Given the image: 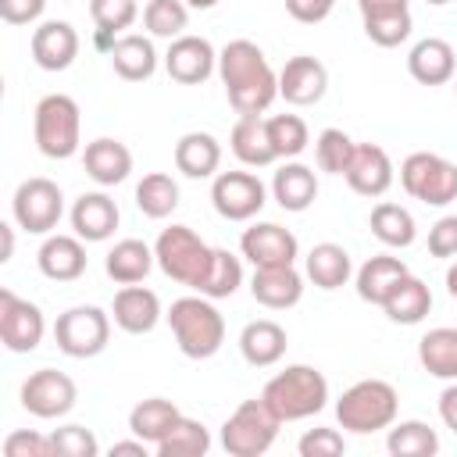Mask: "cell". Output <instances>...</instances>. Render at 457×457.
<instances>
[{"instance_id":"1","label":"cell","mask_w":457,"mask_h":457,"mask_svg":"<svg viewBox=\"0 0 457 457\" xmlns=\"http://www.w3.org/2000/svg\"><path fill=\"white\" fill-rule=\"evenodd\" d=\"M218 75L239 114H264L278 96V71L253 39H232L218 50Z\"/></svg>"},{"instance_id":"2","label":"cell","mask_w":457,"mask_h":457,"mask_svg":"<svg viewBox=\"0 0 457 457\" xmlns=\"http://www.w3.org/2000/svg\"><path fill=\"white\" fill-rule=\"evenodd\" d=\"M261 400L271 407V414L286 421H303L328 403V378L311 364H289L286 371L271 375L261 389Z\"/></svg>"},{"instance_id":"3","label":"cell","mask_w":457,"mask_h":457,"mask_svg":"<svg viewBox=\"0 0 457 457\" xmlns=\"http://www.w3.org/2000/svg\"><path fill=\"white\" fill-rule=\"evenodd\" d=\"M164 318L171 325V336H175L179 350L189 361H207L225 343V318L218 314L211 296H200V293L196 296H179L168 307Z\"/></svg>"},{"instance_id":"4","label":"cell","mask_w":457,"mask_h":457,"mask_svg":"<svg viewBox=\"0 0 457 457\" xmlns=\"http://www.w3.org/2000/svg\"><path fill=\"white\" fill-rule=\"evenodd\" d=\"M396 411H400V396L386 378H361L336 400V421L357 436L389 428L396 421Z\"/></svg>"},{"instance_id":"5","label":"cell","mask_w":457,"mask_h":457,"mask_svg":"<svg viewBox=\"0 0 457 457\" xmlns=\"http://www.w3.org/2000/svg\"><path fill=\"white\" fill-rule=\"evenodd\" d=\"M32 136L43 157L68 161L82 146V114L68 93H46L32 111Z\"/></svg>"},{"instance_id":"6","label":"cell","mask_w":457,"mask_h":457,"mask_svg":"<svg viewBox=\"0 0 457 457\" xmlns=\"http://www.w3.org/2000/svg\"><path fill=\"white\" fill-rule=\"evenodd\" d=\"M154 257H157V268H161L171 282L196 289L200 278H204L207 268H211L214 246H207L189 225H168V228L157 236V243H154Z\"/></svg>"},{"instance_id":"7","label":"cell","mask_w":457,"mask_h":457,"mask_svg":"<svg viewBox=\"0 0 457 457\" xmlns=\"http://www.w3.org/2000/svg\"><path fill=\"white\" fill-rule=\"evenodd\" d=\"M278 418L271 414V407L257 396V400H243L221 425V446L228 457H261L271 450L275 436H278Z\"/></svg>"},{"instance_id":"8","label":"cell","mask_w":457,"mask_h":457,"mask_svg":"<svg viewBox=\"0 0 457 457\" xmlns=\"http://www.w3.org/2000/svg\"><path fill=\"white\" fill-rule=\"evenodd\" d=\"M400 186L407 189V196L421 200L425 207H446L457 200V164L439 154L418 150V154L403 157Z\"/></svg>"},{"instance_id":"9","label":"cell","mask_w":457,"mask_h":457,"mask_svg":"<svg viewBox=\"0 0 457 457\" xmlns=\"http://www.w3.org/2000/svg\"><path fill=\"white\" fill-rule=\"evenodd\" d=\"M107 339H111V314L93 303L68 307L54 321V343L64 357H75V361L96 357L107 350Z\"/></svg>"},{"instance_id":"10","label":"cell","mask_w":457,"mask_h":457,"mask_svg":"<svg viewBox=\"0 0 457 457\" xmlns=\"http://www.w3.org/2000/svg\"><path fill=\"white\" fill-rule=\"evenodd\" d=\"M11 214H14V225L32 232V236H50L64 214V193L54 179H25L14 196H11Z\"/></svg>"},{"instance_id":"11","label":"cell","mask_w":457,"mask_h":457,"mask_svg":"<svg viewBox=\"0 0 457 457\" xmlns=\"http://www.w3.org/2000/svg\"><path fill=\"white\" fill-rule=\"evenodd\" d=\"M211 204L225 221H250L268 204V189L253 171H218L211 182Z\"/></svg>"},{"instance_id":"12","label":"cell","mask_w":457,"mask_h":457,"mask_svg":"<svg viewBox=\"0 0 457 457\" xmlns=\"http://www.w3.org/2000/svg\"><path fill=\"white\" fill-rule=\"evenodd\" d=\"M79 400V386L71 382V375L57 371V368H39L21 382V407L32 418L54 421L64 418Z\"/></svg>"},{"instance_id":"13","label":"cell","mask_w":457,"mask_h":457,"mask_svg":"<svg viewBox=\"0 0 457 457\" xmlns=\"http://www.w3.org/2000/svg\"><path fill=\"white\" fill-rule=\"evenodd\" d=\"M43 332H46L43 311L11 289H0V343L11 353H32L43 343Z\"/></svg>"},{"instance_id":"14","label":"cell","mask_w":457,"mask_h":457,"mask_svg":"<svg viewBox=\"0 0 457 457\" xmlns=\"http://www.w3.org/2000/svg\"><path fill=\"white\" fill-rule=\"evenodd\" d=\"M164 71L179 82V86H200L218 71V50L211 46V39L204 36H179L168 43L164 54Z\"/></svg>"},{"instance_id":"15","label":"cell","mask_w":457,"mask_h":457,"mask_svg":"<svg viewBox=\"0 0 457 457\" xmlns=\"http://www.w3.org/2000/svg\"><path fill=\"white\" fill-rule=\"evenodd\" d=\"M239 253L253 264V268H275V264H296L300 257V243L289 228L275 225V221H253L243 239H239Z\"/></svg>"},{"instance_id":"16","label":"cell","mask_w":457,"mask_h":457,"mask_svg":"<svg viewBox=\"0 0 457 457\" xmlns=\"http://www.w3.org/2000/svg\"><path fill=\"white\" fill-rule=\"evenodd\" d=\"M328 89V68L311 57V54H296L282 64L278 71V96L293 107H311L325 96Z\"/></svg>"},{"instance_id":"17","label":"cell","mask_w":457,"mask_h":457,"mask_svg":"<svg viewBox=\"0 0 457 457\" xmlns=\"http://www.w3.org/2000/svg\"><path fill=\"white\" fill-rule=\"evenodd\" d=\"M343 179H346V186L353 193L375 200V196H382L393 186V161H389V154L378 143H357L353 161L343 171Z\"/></svg>"},{"instance_id":"18","label":"cell","mask_w":457,"mask_h":457,"mask_svg":"<svg viewBox=\"0 0 457 457\" xmlns=\"http://www.w3.org/2000/svg\"><path fill=\"white\" fill-rule=\"evenodd\" d=\"M250 293L268 311H289L303 296V275L296 264H275V268H253Z\"/></svg>"},{"instance_id":"19","label":"cell","mask_w":457,"mask_h":457,"mask_svg":"<svg viewBox=\"0 0 457 457\" xmlns=\"http://www.w3.org/2000/svg\"><path fill=\"white\" fill-rule=\"evenodd\" d=\"M111 314H114V325H118L121 332H129V336H146V332H154L157 321H161V296H157L154 289L139 286V282H136V286H121V289L114 293Z\"/></svg>"},{"instance_id":"20","label":"cell","mask_w":457,"mask_h":457,"mask_svg":"<svg viewBox=\"0 0 457 457\" xmlns=\"http://www.w3.org/2000/svg\"><path fill=\"white\" fill-rule=\"evenodd\" d=\"M79 57V32L71 29V21H43L32 32V61L43 71H64L71 68Z\"/></svg>"},{"instance_id":"21","label":"cell","mask_w":457,"mask_h":457,"mask_svg":"<svg viewBox=\"0 0 457 457\" xmlns=\"http://www.w3.org/2000/svg\"><path fill=\"white\" fill-rule=\"evenodd\" d=\"M407 71L414 82L421 86H446L453 75H457V54L446 39L439 36H428V39H418L407 54Z\"/></svg>"},{"instance_id":"22","label":"cell","mask_w":457,"mask_h":457,"mask_svg":"<svg viewBox=\"0 0 457 457\" xmlns=\"http://www.w3.org/2000/svg\"><path fill=\"white\" fill-rule=\"evenodd\" d=\"M86 239L79 236H61V232H50L36 253V264L39 271L50 278V282H75L82 278L86 271Z\"/></svg>"},{"instance_id":"23","label":"cell","mask_w":457,"mask_h":457,"mask_svg":"<svg viewBox=\"0 0 457 457\" xmlns=\"http://www.w3.org/2000/svg\"><path fill=\"white\" fill-rule=\"evenodd\" d=\"M82 168H86V175H89L96 186H118V182H125L129 171H132V150H129L121 139L100 136V139L86 143V150H82Z\"/></svg>"},{"instance_id":"24","label":"cell","mask_w":457,"mask_h":457,"mask_svg":"<svg viewBox=\"0 0 457 457\" xmlns=\"http://www.w3.org/2000/svg\"><path fill=\"white\" fill-rule=\"evenodd\" d=\"M118 204L107 193H82L71 204V228L86 243H104L118 228Z\"/></svg>"},{"instance_id":"25","label":"cell","mask_w":457,"mask_h":457,"mask_svg":"<svg viewBox=\"0 0 457 457\" xmlns=\"http://www.w3.org/2000/svg\"><path fill=\"white\" fill-rule=\"evenodd\" d=\"M111 57V68L118 79L125 82H146L154 71H157V50H154V39L150 36H139V32H125L114 39V46L107 50Z\"/></svg>"},{"instance_id":"26","label":"cell","mask_w":457,"mask_h":457,"mask_svg":"<svg viewBox=\"0 0 457 457\" xmlns=\"http://www.w3.org/2000/svg\"><path fill=\"white\" fill-rule=\"evenodd\" d=\"M286 346H289V336L278 321L271 318H257L250 321L243 332H239V353L246 364L253 368H271L286 357Z\"/></svg>"},{"instance_id":"27","label":"cell","mask_w":457,"mask_h":457,"mask_svg":"<svg viewBox=\"0 0 457 457\" xmlns=\"http://www.w3.org/2000/svg\"><path fill=\"white\" fill-rule=\"evenodd\" d=\"M271 196L289 214L307 211L318 200V175H314V168H307L300 161H286L275 171V179H271Z\"/></svg>"},{"instance_id":"28","label":"cell","mask_w":457,"mask_h":457,"mask_svg":"<svg viewBox=\"0 0 457 457\" xmlns=\"http://www.w3.org/2000/svg\"><path fill=\"white\" fill-rule=\"evenodd\" d=\"M411 271H407V264L400 261V257H389V253H375V257H368L361 268H357V296L364 300V303H386L389 300V293L407 278Z\"/></svg>"},{"instance_id":"29","label":"cell","mask_w":457,"mask_h":457,"mask_svg":"<svg viewBox=\"0 0 457 457\" xmlns=\"http://www.w3.org/2000/svg\"><path fill=\"white\" fill-rule=\"evenodd\" d=\"M228 143H232V154H236V161L243 168H268L271 161H278L275 150H271L268 125H264L261 114H239V121L232 125Z\"/></svg>"},{"instance_id":"30","label":"cell","mask_w":457,"mask_h":457,"mask_svg":"<svg viewBox=\"0 0 457 457\" xmlns=\"http://www.w3.org/2000/svg\"><path fill=\"white\" fill-rule=\"evenodd\" d=\"M157 264L154 246H146L143 239H118L107 257H104V271L107 278H114L118 286H136L150 275V268Z\"/></svg>"},{"instance_id":"31","label":"cell","mask_w":457,"mask_h":457,"mask_svg":"<svg viewBox=\"0 0 457 457\" xmlns=\"http://www.w3.org/2000/svg\"><path fill=\"white\" fill-rule=\"evenodd\" d=\"M221 164V143L211 132H186L175 143V168L186 179H211Z\"/></svg>"},{"instance_id":"32","label":"cell","mask_w":457,"mask_h":457,"mask_svg":"<svg viewBox=\"0 0 457 457\" xmlns=\"http://www.w3.org/2000/svg\"><path fill=\"white\" fill-rule=\"evenodd\" d=\"M303 271H307V278L318 289H339V286L350 282L353 261H350L346 246H339V243H318V246H311V253L303 261Z\"/></svg>"},{"instance_id":"33","label":"cell","mask_w":457,"mask_h":457,"mask_svg":"<svg viewBox=\"0 0 457 457\" xmlns=\"http://www.w3.org/2000/svg\"><path fill=\"white\" fill-rule=\"evenodd\" d=\"M182 418V411L171 403V400H164V396H146V400H139L132 411H129V432L132 436H139V439H146L150 446H157L168 432H171V425Z\"/></svg>"},{"instance_id":"34","label":"cell","mask_w":457,"mask_h":457,"mask_svg":"<svg viewBox=\"0 0 457 457\" xmlns=\"http://www.w3.org/2000/svg\"><path fill=\"white\" fill-rule=\"evenodd\" d=\"M418 361L432 378L457 382V328H428L418 339Z\"/></svg>"},{"instance_id":"35","label":"cell","mask_w":457,"mask_h":457,"mask_svg":"<svg viewBox=\"0 0 457 457\" xmlns=\"http://www.w3.org/2000/svg\"><path fill=\"white\" fill-rule=\"evenodd\" d=\"M368 225H371V232H375V239H378L382 246H393V250H403V246H411V243L418 239L414 214H411L407 207L393 204V200L375 204Z\"/></svg>"},{"instance_id":"36","label":"cell","mask_w":457,"mask_h":457,"mask_svg":"<svg viewBox=\"0 0 457 457\" xmlns=\"http://www.w3.org/2000/svg\"><path fill=\"white\" fill-rule=\"evenodd\" d=\"M382 311H386V318L396 321V325H418V321H425V314L432 311V289H428L418 275H407V278L389 293V300L382 303Z\"/></svg>"},{"instance_id":"37","label":"cell","mask_w":457,"mask_h":457,"mask_svg":"<svg viewBox=\"0 0 457 457\" xmlns=\"http://www.w3.org/2000/svg\"><path fill=\"white\" fill-rule=\"evenodd\" d=\"M139 7L136 0H89V18L96 25V46L111 50L118 36H125V29L136 21Z\"/></svg>"},{"instance_id":"38","label":"cell","mask_w":457,"mask_h":457,"mask_svg":"<svg viewBox=\"0 0 457 457\" xmlns=\"http://www.w3.org/2000/svg\"><path fill=\"white\" fill-rule=\"evenodd\" d=\"M136 207H139L146 218H154V221L168 218V214L179 207V182H175L168 171H150V175H143L139 186H136Z\"/></svg>"},{"instance_id":"39","label":"cell","mask_w":457,"mask_h":457,"mask_svg":"<svg viewBox=\"0 0 457 457\" xmlns=\"http://www.w3.org/2000/svg\"><path fill=\"white\" fill-rule=\"evenodd\" d=\"M211 450V432H207V425L204 421H196V418H179L175 425H171V432L154 446V453L157 457H204Z\"/></svg>"},{"instance_id":"40","label":"cell","mask_w":457,"mask_h":457,"mask_svg":"<svg viewBox=\"0 0 457 457\" xmlns=\"http://www.w3.org/2000/svg\"><path fill=\"white\" fill-rule=\"evenodd\" d=\"M386 450L393 457H432V453H439V436H436V428H428L418 418L400 421V425L393 421L389 436H386Z\"/></svg>"},{"instance_id":"41","label":"cell","mask_w":457,"mask_h":457,"mask_svg":"<svg viewBox=\"0 0 457 457\" xmlns=\"http://www.w3.org/2000/svg\"><path fill=\"white\" fill-rule=\"evenodd\" d=\"M239 286H243V261H239L232 250H225V246H214L211 268H207V275L200 278L196 293H200V296H211V300H225V296H232Z\"/></svg>"},{"instance_id":"42","label":"cell","mask_w":457,"mask_h":457,"mask_svg":"<svg viewBox=\"0 0 457 457\" xmlns=\"http://www.w3.org/2000/svg\"><path fill=\"white\" fill-rule=\"evenodd\" d=\"M264 125H268V139H271V150L278 161L300 157L311 143V129L300 114H271V118H264Z\"/></svg>"},{"instance_id":"43","label":"cell","mask_w":457,"mask_h":457,"mask_svg":"<svg viewBox=\"0 0 457 457\" xmlns=\"http://www.w3.org/2000/svg\"><path fill=\"white\" fill-rule=\"evenodd\" d=\"M143 25L157 39H179L186 36V25H189V4L186 0H146Z\"/></svg>"},{"instance_id":"44","label":"cell","mask_w":457,"mask_h":457,"mask_svg":"<svg viewBox=\"0 0 457 457\" xmlns=\"http://www.w3.org/2000/svg\"><path fill=\"white\" fill-rule=\"evenodd\" d=\"M353 150H357V143L343 129H321L318 143H314V161H318L321 171L343 175L350 168V161H353Z\"/></svg>"},{"instance_id":"45","label":"cell","mask_w":457,"mask_h":457,"mask_svg":"<svg viewBox=\"0 0 457 457\" xmlns=\"http://www.w3.org/2000/svg\"><path fill=\"white\" fill-rule=\"evenodd\" d=\"M364 21V36L375 43V46H400L407 36H411V29H414V18H411V11H393V14H368V18H361Z\"/></svg>"},{"instance_id":"46","label":"cell","mask_w":457,"mask_h":457,"mask_svg":"<svg viewBox=\"0 0 457 457\" xmlns=\"http://www.w3.org/2000/svg\"><path fill=\"white\" fill-rule=\"evenodd\" d=\"M54 443V457H96L100 443L86 425H61L50 432Z\"/></svg>"},{"instance_id":"47","label":"cell","mask_w":457,"mask_h":457,"mask_svg":"<svg viewBox=\"0 0 457 457\" xmlns=\"http://www.w3.org/2000/svg\"><path fill=\"white\" fill-rule=\"evenodd\" d=\"M296 453L300 457H339L346 453V439L336 428H307L296 443Z\"/></svg>"},{"instance_id":"48","label":"cell","mask_w":457,"mask_h":457,"mask_svg":"<svg viewBox=\"0 0 457 457\" xmlns=\"http://www.w3.org/2000/svg\"><path fill=\"white\" fill-rule=\"evenodd\" d=\"M4 457H54V443L43 432L18 428L4 439Z\"/></svg>"},{"instance_id":"49","label":"cell","mask_w":457,"mask_h":457,"mask_svg":"<svg viewBox=\"0 0 457 457\" xmlns=\"http://www.w3.org/2000/svg\"><path fill=\"white\" fill-rule=\"evenodd\" d=\"M428 253L443 261L457 253V214H446L428 228Z\"/></svg>"},{"instance_id":"50","label":"cell","mask_w":457,"mask_h":457,"mask_svg":"<svg viewBox=\"0 0 457 457\" xmlns=\"http://www.w3.org/2000/svg\"><path fill=\"white\" fill-rule=\"evenodd\" d=\"M46 11V0H0V18L7 25H32Z\"/></svg>"},{"instance_id":"51","label":"cell","mask_w":457,"mask_h":457,"mask_svg":"<svg viewBox=\"0 0 457 457\" xmlns=\"http://www.w3.org/2000/svg\"><path fill=\"white\" fill-rule=\"evenodd\" d=\"M332 0H286V11L296 18V21H303V25H318V21H325L328 14H332Z\"/></svg>"},{"instance_id":"52","label":"cell","mask_w":457,"mask_h":457,"mask_svg":"<svg viewBox=\"0 0 457 457\" xmlns=\"http://www.w3.org/2000/svg\"><path fill=\"white\" fill-rule=\"evenodd\" d=\"M439 418H443V425L457 436V382H450V386L439 393Z\"/></svg>"},{"instance_id":"53","label":"cell","mask_w":457,"mask_h":457,"mask_svg":"<svg viewBox=\"0 0 457 457\" xmlns=\"http://www.w3.org/2000/svg\"><path fill=\"white\" fill-rule=\"evenodd\" d=\"M361 18L368 14H393V11H411V0H357Z\"/></svg>"},{"instance_id":"54","label":"cell","mask_w":457,"mask_h":457,"mask_svg":"<svg viewBox=\"0 0 457 457\" xmlns=\"http://www.w3.org/2000/svg\"><path fill=\"white\" fill-rule=\"evenodd\" d=\"M0 239H4V246H0V264H7L11 253H14V225H11V221H0Z\"/></svg>"},{"instance_id":"55","label":"cell","mask_w":457,"mask_h":457,"mask_svg":"<svg viewBox=\"0 0 457 457\" xmlns=\"http://www.w3.org/2000/svg\"><path fill=\"white\" fill-rule=\"evenodd\" d=\"M146 446H150V443L136 436V439H125V443H114V446H111V453H139V457H146Z\"/></svg>"},{"instance_id":"56","label":"cell","mask_w":457,"mask_h":457,"mask_svg":"<svg viewBox=\"0 0 457 457\" xmlns=\"http://www.w3.org/2000/svg\"><path fill=\"white\" fill-rule=\"evenodd\" d=\"M446 293L457 300V264H450V268H446Z\"/></svg>"},{"instance_id":"57","label":"cell","mask_w":457,"mask_h":457,"mask_svg":"<svg viewBox=\"0 0 457 457\" xmlns=\"http://www.w3.org/2000/svg\"><path fill=\"white\" fill-rule=\"evenodd\" d=\"M189 4V11H211V7H218L221 0H186Z\"/></svg>"},{"instance_id":"58","label":"cell","mask_w":457,"mask_h":457,"mask_svg":"<svg viewBox=\"0 0 457 457\" xmlns=\"http://www.w3.org/2000/svg\"><path fill=\"white\" fill-rule=\"evenodd\" d=\"M425 4H432V7H443V4H450V0H425Z\"/></svg>"},{"instance_id":"59","label":"cell","mask_w":457,"mask_h":457,"mask_svg":"<svg viewBox=\"0 0 457 457\" xmlns=\"http://www.w3.org/2000/svg\"><path fill=\"white\" fill-rule=\"evenodd\" d=\"M453 89H457V75H453Z\"/></svg>"},{"instance_id":"60","label":"cell","mask_w":457,"mask_h":457,"mask_svg":"<svg viewBox=\"0 0 457 457\" xmlns=\"http://www.w3.org/2000/svg\"><path fill=\"white\" fill-rule=\"evenodd\" d=\"M332 4H336V0H332Z\"/></svg>"}]
</instances>
